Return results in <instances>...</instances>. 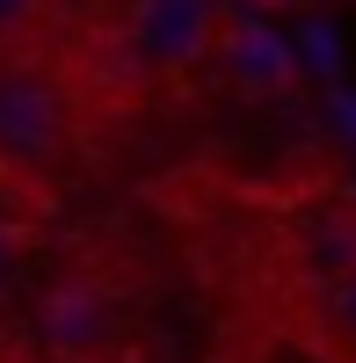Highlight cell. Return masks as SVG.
I'll return each instance as SVG.
<instances>
[{"label": "cell", "mask_w": 356, "mask_h": 363, "mask_svg": "<svg viewBox=\"0 0 356 363\" xmlns=\"http://www.w3.org/2000/svg\"><path fill=\"white\" fill-rule=\"evenodd\" d=\"M269 8H328V0H269Z\"/></svg>", "instance_id": "cell-5"}, {"label": "cell", "mask_w": 356, "mask_h": 363, "mask_svg": "<svg viewBox=\"0 0 356 363\" xmlns=\"http://www.w3.org/2000/svg\"><path fill=\"white\" fill-rule=\"evenodd\" d=\"M124 44L153 73H189L218 44V8L211 0H138L131 22H124Z\"/></svg>", "instance_id": "cell-1"}, {"label": "cell", "mask_w": 356, "mask_h": 363, "mask_svg": "<svg viewBox=\"0 0 356 363\" xmlns=\"http://www.w3.org/2000/svg\"><path fill=\"white\" fill-rule=\"evenodd\" d=\"M58 138H66V102H58V87H44L37 73H0V153L37 167L58 153Z\"/></svg>", "instance_id": "cell-2"}, {"label": "cell", "mask_w": 356, "mask_h": 363, "mask_svg": "<svg viewBox=\"0 0 356 363\" xmlns=\"http://www.w3.org/2000/svg\"><path fill=\"white\" fill-rule=\"evenodd\" d=\"M313 327H320V349H328L335 363H356V269H349V277H335L328 291H320Z\"/></svg>", "instance_id": "cell-3"}, {"label": "cell", "mask_w": 356, "mask_h": 363, "mask_svg": "<svg viewBox=\"0 0 356 363\" xmlns=\"http://www.w3.org/2000/svg\"><path fill=\"white\" fill-rule=\"evenodd\" d=\"M37 15H44V0H0V44H22L37 29Z\"/></svg>", "instance_id": "cell-4"}]
</instances>
